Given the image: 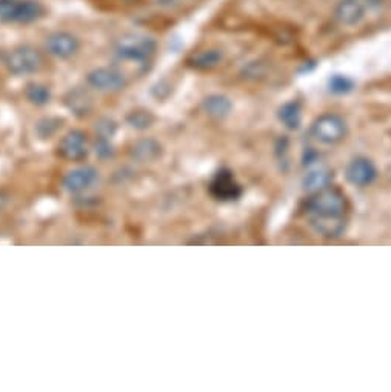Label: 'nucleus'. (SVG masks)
Returning a JSON list of instances; mask_svg holds the SVG:
<instances>
[{"instance_id": "6e6552de", "label": "nucleus", "mask_w": 391, "mask_h": 392, "mask_svg": "<svg viewBox=\"0 0 391 392\" xmlns=\"http://www.w3.org/2000/svg\"><path fill=\"white\" fill-rule=\"evenodd\" d=\"M367 4L364 0H339V4L334 6L333 16L341 25L353 26L358 25L365 18Z\"/></svg>"}, {"instance_id": "4468645a", "label": "nucleus", "mask_w": 391, "mask_h": 392, "mask_svg": "<svg viewBox=\"0 0 391 392\" xmlns=\"http://www.w3.org/2000/svg\"><path fill=\"white\" fill-rule=\"evenodd\" d=\"M331 180V171L325 166H316L311 168V170L306 173L305 179H304V186L306 191H319L325 188Z\"/></svg>"}, {"instance_id": "9d476101", "label": "nucleus", "mask_w": 391, "mask_h": 392, "mask_svg": "<svg viewBox=\"0 0 391 392\" xmlns=\"http://www.w3.org/2000/svg\"><path fill=\"white\" fill-rule=\"evenodd\" d=\"M97 180H99V174L95 168L82 166L65 175L63 185L70 192H83L92 188V185H95Z\"/></svg>"}, {"instance_id": "dca6fc26", "label": "nucleus", "mask_w": 391, "mask_h": 392, "mask_svg": "<svg viewBox=\"0 0 391 392\" xmlns=\"http://www.w3.org/2000/svg\"><path fill=\"white\" fill-rule=\"evenodd\" d=\"M279 119L281 122L290 129H297L301 125L302 108L299 102H288L281 109H279Z\"/></svg>"}, {"instance_id": "9b49d317", "label": "nucleus", "mask_w": 391, "mask_h": 392, "mask_svg": "<svg viewBox=\"0 0 391 392\" xmlns=\"http://www.w3.org/2000/svg\"><path fill=\"white\" fill-rule=\"evenodd\" d=\"M377 175L375 165L365 157H358L347 168V179L355 186H367L373 183Z\"/></svg>"}, {"instance_id": "7ed1b4c3", "label": "nucleus", "mask_w": 391, "mask_h": 392, "mask_svg": "<svg viewBox=\"0 0 391 392\" xmlns=\"http://www.w3.org/2000/svg\"><path fill=\"white\" fill-rule=\"evenodd\" d=\"M39 0H0V21L9 23H31L45 16Z\"/></svg>"}, {"instance_id": "0eeeda50", "label": "nucleus", "mask_w": 391, "mask_h": 392, "mask_svg": "<svg viewBox=\"0 0 391 392\" xmlns=\"http://www.w3.org/2000/svg\"><path fill=\"white\" fill-rule=\"evenodd\" d=\"M210 191L218 200L223 202L236 200L242 194L240 185L236 182L235 175L228 170H222L216 174V177H214L210 185Z\"/></svg>"}, {"instance_id": "1a4fd4ad", "label": "nucleus", "mask_w": 391, "mask_h": 392, "mask_svg": "<svg viewBox=\"0 0 391 392\" xmlns=\"http://www.w3.org/2000/svg\"><path fill=\"white\" fill-rule=\"evenodd\" d=\"M79 39L67 31H58L46 39V51L54 58L68 59L79 51Z\"/></svg>"}, {"instance_id": "f03ea898", "label": "nucleus", "mask_w": 391, "mask_h": 392, "mask_svg": "<svg viewBox=\"0 0 391 392\" xmlns=\"http://www.w3.org/2000/svg\"><path fill=\"white\" fill-rule=\"evenodd\" d=\"M156 40L142 34H127L116 43V58L120 62L145 65L156 53Z\"/></svg>"}, {"instance_id": "f3484780", "label": "nucleus", "mask_w": 391, "mask_h": 392, "mask_svg": "<svg viewBox=\"0 0 391 392\" xmlns=\"http://www.w3.org/2000/svg\"><path fill=\"white\" fill-rule=\"evenodd\" d=\"M67 105L73 111H76V113L87 114L90 111V108H91V97L87 94L85 91H82V89L71 91L70 96L67 97Z\"/></svg>"}, {"instance_id": "412c9836", "label": "nucleus", "mask_w": 391, "mask_h": 392, "mask_svg": "<svg viewBox=\"0 0 391 392\" xmlns=\"http://www.w3.org/2000/svg\"><path fill=\"white\" fill-rule=\"evenodd\" d=\"M128 122L134 128L144 129V128H148L151 125L153 116L148 113V111H133V113L128 116Z\"/></svg>"}, {"instance_id": "a211bd4d", "label": "nucleus", "mask_w": 391, "mask_h": 392, "mask_svg": "<svg viewBox=\"0 0 391 392\" xmlns=\"http://www.w3.org/2000/svg\"><path fill=\"white\" fill-rule=\"evenodd\" d=\"M25 94L28 100L33 102L36 105H45L50 100V91L43 85H37V83H31L26 87Z\"/></svg>"}, {"instance_id": "aec40b11", "label": "nucleus", "mask_w": 391, "mask_h": 392, "mask_svg": "<svg viewBox=\"0 0 391 392\" xmlns=\"http://www.w3.org/2000/svg\"><path fill=\"white\" fill-rule=\"evenodd\" d=\"M355 87V83H353L351 79L341 76V74H336V76H333L328 82V88L334 94H347Z\"/></svg>"}, {"instance_id": "f257e3e1", "label": "nucleus", "mask_w": 391, "mask_h": 392, "mask_svg": "<svg viewBox=\"0 0 391 392\" xmlns=\"http://www.w3.org/2000/svg\"><path fill=\"white\" fill-rule=\"evenodd\" d=\"M305 211L311 227L323 237H339L346 228L343 216L347 212V199L338 188L325 186L314 191L306 200Z\"/></svg>"}, {"instance_id": "f8f14e48", "label": "nucleus", "mask_w": 391, "mask_h": 392, "mask_svg": "<svg viewBox=\"0 0 391 392\" xmlns=\"http://www.w3.org/2000/svg\"><path fill=\"white\" fill-rule=\"evenodd\" d=\"M59 151L63 158L68 160H80L87 156V138L80 131H71L62 138Z\"/></svg>"}, {"instance_id": "6ab92c4d", "label": "nucleus", "mask_w": 391, "mask_h": 392, "mask_svg": "<svg viewBox=\"0 0 391 392\" xmlns=\"http://www.w3.org/2000/svg\"><path fill=\"white\" fill-rule=\"evenodd\" d=\"M134 154L142 158V160H151V158L159 156V145H157L156 142H153V140H144V142H139L134 148Z\"/></svg>"}, {"instance_id": "2eb2a0df", "label": "nucleus", "mask_w": 391, "mask_h": 392, "mask_svg": "<svg viewBox=\"0 0 391 392\" xmlns=\"http://www.w3.org/2000/svg\"><path fill=\"white\" fill-rule=\"evenodd\" d=\"M231 107L232 105H231L230 99L225 96H220V94H214V96H210L203 100L205 113L211 117H216V119H222V117L228 116L231 111Z\"/></svg>"}, {"instance_id": "ddd939ff", "label": "nucleus", "mask_w": 391, "mask_h": 392, "mask_svg": "<svg viewBox=\"0 0 391 392\" xmlns=\"http://www.w3.org/2000/svg\"><path fill=\"white\" fill-rule=\"evenodd\" d=\"M223 54L219 50H203L193 54L188 63L191 65L193 68L200 70V71H207V70H213L216 68L218 65L222 62Z\"/></svg>"}, {"instance_id": "423d86ee", "label": "nucleus", "mask_w": 391, "mask_h": 392, "mask_svg": "<svg viewBox=\"0 0 391 392\" xmlns=\"http://www.w3.org/2000/svg\"><path fill=\"white\" fill-rule=\"evenodd\" d=\"M88 85L102 92H117L127 85L125 74L116 68H97L92 70L88 76Z\"/></svg>"}, {"instance_id": "39448f33", "label": "nucleus", "mask_w": 391, "mask_h": 392, "mask_svg": "<svg viewBox=\"0 0 391 392\" xmlns=\"http://www.w3.org/2000/svg\"><path fill=\"white\" fill-rule=\"evenodd\" d=\"M311 134L322 143H338L347 134V124L338 114H323L314 120Z\"/></svg>"}, {"instance_id": "20e7f679", "label": "nucleus", "mask_w": 391, "mask_h": 392, "mask_svg": "<svg viewBox=\"0 0 391 392\" xmlns=\"http://www.w3.org/2000/svg\"><path fill=\"white\" fill-rule=\"evenodd\" d=\"M5 63L13 74L25 76V74L37 72L43 67V55L34 46L23 45L9 53L6 55Z\"/></svg>"}]
</instances>
